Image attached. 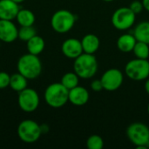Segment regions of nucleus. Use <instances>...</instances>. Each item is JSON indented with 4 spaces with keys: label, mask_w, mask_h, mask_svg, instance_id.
<instances>
[{
    "label": "nucleus",
    "mask_w": 149,
    "mask_h": 149,
    "mask_svg": "<svg viewBox=\"0 0 149 149\" xmlns=\"http://www.w3.org/2000/svg\"><path fill=\"white\" fill-rule=\"evenodd\" d=\"M17 72L27 79H35L42 72V63L38 55L27 53L21 56L17 64Z\"/></svg>",
    "instance_id": "f257e3e1"
},
{
    "label": "nucleus",
    "mask_w": 149,
    "mask_h": 149,
    "mask_svg": "<svg viewBox=\"0 0 149 149\" xmlns=\"http://www.w3.org/2000/svg\"><path fill=\"white\" fill-rule=\"evenodd\" d=\"M73 70L80 79L93 78L98 71V61L94 54L83 52L74 59Z\"/></svg>",
    "instance_id": "f03ea898"
},
{
    "label": "nucleus",
    "mask_w": 149,
    "mask_h": 149,
    "mask_svg": "<svg viewBox=\"0 0 149 149\" xmlns=\"http://www.w3.org/2000/svg\"><path fill=\"white\" fill-rule=\"evenodd\" d=\"M45 100L52 108H60L68 102L69 90L61 83H52L45 91Z\"/></svg>",
    "instance_id": "7ed1b4c3"
},
{
    "label": "nucleus",
    "mask_w": 149,
    "mask_h": 149,
    "mask_svg": "<svg viewBox=\"0 0 149 149\" xmlns=\"http://www.w3.org/2000/svg\"><path fill=\"white\" fill-rule=\"evenodd\" d=\"M128 140L139 149L149 148V127L141 122H134L127 128Z\"/></svg>",
    "instance_id": "20e7f679"
},
{
    "label": "nucleus",
    "mask_w": 149,
    "mask_h": 149,
    "mask_svg": "<svg viewBox=\"0 0 149 149\" xmlns=\"http://www.w3.org/2000/svg\"><path fill=\"white\" fill-rule=\"evenodd\" d=\"M76 22V16L68 10H58L51 18L52 28L58 33H66L70 31Z\"/></svg>",
    "instance_id": "39448f33"
},
{
    "label": "nucleus",
    "mask_w": 149,
    "mask_h": 149,
    "mask_svg": "<svg viewBox=\"0 0 149 149\" xmlns=\"http://www.w3.org/2000/svg\"><path fill=\"white\" fill-rule=\"evenodd\" d=\"M17 136L25 143H34L42 134V127L32 120H24L21 121L17 129Z\"/></svg>",
    "instance_id": "423d86ee"
},
{
    "label": "nucleus",
    "mask_w": 149,
    "mask_h": 149,
    "mask_svg": "<svg viewBox=\"0 0 149 149\" xmlns=\"http://www.w3.org/2000/svg\"><path fill=\"white\" fill-rule=\"evenodd\" d=\"M125 73L130 79L134 81L147 79L149 77V61L137 58L128 61L125 66Z\"/></svg>",
    "instance_id": "0eeeda50"
},
{
    "label": "nucleus",
    "mask_w": 149,
    "mask_h": 149,
    "mask_svg": "<svg viewBox=\"0 0 149 149\" xmlns=\"http://www.w3.org/2000/svg\"><path fill=\"white\" fill-rule=\"evenodd\" d=\"M136 14L129 7L118 8L112 15V24L119 31L130 29L135 23Z\"/></svg>",
    "instance_id": "6e6552de"
},
{
    "label": "nucleus",
    "mask_w": 149,
    "mask_h": 149,
    "mask_svg": "<svg viewBox=\"0 0 149 149\" xmlns=\"http://www.w3.org/2000/svg\"><path fill=\"white\" fill-rule=\"evenodd\" d=\"M17 103L21 110L25 113H31L37 110L39 105V96L37 91L32 88H25L18 93Z\"/></svg>",
    "instance_id": "1a4fd4ad"
},
{
    "label": "nucleus",
    "mask_w": 149,
    "mask_h": 149,
    "mask_svg": "<svg viewBox=\"0 0 149 149\" xmlns=\"http://www.w3.org/2000/svg\"><path fill=\"white\" fill-rule=\"evenodd\" d=\"M100 80L102 82L104 90L113 92L118 90L122 86L124 76L120 70L117 68H110L104 72Z\"/></svg>",
    "instance_id": "9d476101"
},
{
    "label": "nucleus",
    "mask_w": 149,
    "mask_h": 149,
    "mask_svg": "<svg viewBox=\"0 0 149 149\" xmlns=\"http://www.w3.org/2000/svg\"><path fill=\"white\" fill-rule=\"evenodd\" d=\"M18 37V29L12 20L0 19V40L4 43H11Z\"/></svg>",
    "instance_id": "9b49d317"
},
{
    "label": "nucleus",
    "mask_w": 149,
    "mask_h": 149,
    "mask_svg": "<svg viewBox=\"0 0 149 149\" xmlns=\"http://www.w3.org/2000/svg\"><path fill=\"white\" fill-rule=\"evenodd\" d=\"M61 51L66 58L73 59H75L84 52L81 41L74 38L65 39L62 44Z\"/></svg>",
    "instance_id": "f8f14e48"
},
{
    "label": "nucleus",
    "mask_w": 149,
    "mask_h": 149,
    "mask_svg": "<svg viewBox=\"0 0 149 149\" xmlns=\"http://www.w3.org/2000/svg\"><path fill=\"white\" fill-rule=\"evenodd\" d=\"M89 92L84 86H77L76 87L69 90L68 101L74 106L81 107L86 105L89 100Z\"/></svg>",
    "instance_id": "ddd939ff"
},
{
    "label": "nucleus",
    "mask_w": 149,
    "mask_h": 149,
    "mask_svg": "<svg viewBox=\"0 0 149 149\" xmlns=\"http://www.w3.org/2000/svg\"><path fill=\"white\" fill-rule=\"evenodd\" d=\"M19 10L18 3L13 0H0V19L13 20Z\"/></svg>",
    "instance_id": "4468645a"
},
{
    "label": "nucleus",
    "mask_w": 149,
    "mask_h": 149,
    "mask_svg": "<svg viewBox=\"0 0 149 149\" xmlns=\"http://www.w3.org/2000/svg\"><path fill=\"white\" fill-rule=\"evenodd\" d=\"M83 52L89 54H94L100 46V40L95 34L89 33L85 35L80 40Z\"/></svg>",
    "instance_id": "2eb2a0df"
},
{
    "label": "nucleus",
    "mask_w": 149,
    "mask_h": 149,
    "mask_svg": "<svg viewBox=\"0 0 149 149\" xmlns=\"http://www.w3.org/2000/svg\"><path fill=\"white\" fill-rule=\"evenodd\" d=\"M137 40L134 34H129V33H125L120 35L118 39H117V47L118 49L124 52V53H128L133 52L134 47L136 44Z\"/></svg>",
    "instance_id": "dca6fc26"
},
{
    "label": "nucleus",
    "mask_w": 149,
    "mask_h": 149,
    "mask_svg": "<svg viewBox=\"0 0 149 149\" xmlns=\"http://www.w3.org/2000/svg\"><path fill=\"white\" fill-rule=\"evenodd\" d=\"M45 46V43L44 38L38 35H35L34 37H32L30 40L27 41V45H26L28 52L38 56L44 51Z\"/></svg>",
    "instance_id": "f3484780"
},
{
    "label": "nucleus",
    "mask_w": 149,
    "mask_h": 149,
    "mask_svg": "<svg viewBox=\"0 0 149 149\" xmlns=\"http://www.w3.org/2000/svg\"><path fill=\"white\" fill-rule=\"evenodd\" d=\"M134 36L137 41L149 45V21H142L139 23L134 28Z\"/></svg>",
    "instance_id": "a211bd4d"
},
{
    "label": "nucleus",
    "mask_w": 149,
    "mask_h": 149,
    "mask_svg": "<svg viewBox=\"0 0 149 149\" xmlns=\"http://www.w3.org/2000/svg\"><path fill=\"white\" fill-rule=\"evenodd\" d=\"M16 19L20 26H31L35 23V14L28 9L19 10Z\"/></svg>",
    "instance_id": "6ab92c4d"
},
{
    "label": "nucleus",
    "mask_w": 149,
    "mask_h": 149,
    "mask_svg": "<svg viewBox=\"0 0 149 149\" xmlns=\"http://www.w3.org/2000/svg\"><path fill=\"white\" fill-rule=\"evenodd\" d=\"M27 86H28V79L21 73L17 72L10 75V87L12 90L19 93L24 89L27 88Z\"/></svg>",
    "instance_id": "aec40b11"
},
{
    "label": "nucleus",
    "mask_w": 149,
    "mask_h": 149,
    "mask_svg": "<svg viewBox=\"0 0 149 149\" xmlns=\"http://www.w3.org/2000/svg\"><path fill=\"white\" fill-rule=\"evenodd\" d=\"M79 79L80 78L77 75V73L75 72H69L63 75L60 83L64 86H65L68 90H71V89L76 87L77 86H79Z\"/></svg>",
    "instance_id": "412c9836"
},
{
    "label": "nucleus",
    "mask_w": 149,
    "mask_h": 149,
    "mask_svg": "<svg viewBox=\"0 0 149 149\" xmlns=\"http://www.w3.org/2000/svg\"><path fill=\"white\" fill-rule=\"evenodd\" d=\"M133 52L137 58L148 59L149 58V45L144 42L137 41L134 47Z\"/></svg>",
    "instance_id": "4be33fe9"
},
{
    "label": "nucleus",
    "mask_w": 149,
    "mask_h": 149,
    "mask_svg": "<svg viewBox=\"0 0 149 149\" xmlns=\"http://www.w3.org/2000/svg\"><path fill=\"white\" fill-rule=\"evenodd\" d=\"M35 35H37V32H36V30L33 27V25L21 26L20 29H18V37H17V38L21 39L22 41L27 42L28 40H30Z\"/></svg>",
    "instance_id": "5701e85b"
},
{
    "label": "nucleus",
    "mask_w": 149,
    "mask_h": 149,
    "mask_svg": "<svg viewBox=\"0 0 149 149\" xmlns=\"http://www.w3.org/2000/svg\"><path fill=\"white\" fill-rule=\"evenodd\" d=\"M86 147L88 149H102L104 148V141L100 135L93 134L88 137Z\"/></svg>",
    "instance_id": "b1692460"
},
{
    "label": "nucleus",
    "mask_w": 149,
    "mask_h": 149,
    "mask_svg": "<svg viewBox=\"0 0 149 149\" xmlns=\"http://www.w3.org/2000/svg\"><path fill=\"white\" fill-rule=\"evenodd\" d=\"M10 75L5 72H0V89H4L10 86Z\"/></svg>",
    "instance_id": "393cba45"
},
{
    "label": "nucleus",
    "mask_w": 149,
    "mask_h": 149,
    "mask_svg": "<svg viewBox=\"0 0 149 149\" xmlns=\"http://www.w3.org/2000/svg\"><path fill=\"white\" fill-rule=\"evenodd\" d=\"M129 8H130L135 14H139V13H141V12L144 10L142 2H141V1H139V0H134V1H133V2L130 3Z\"/></svg>",
    "instance_id": "a878e982"
},
{
    "label": "nucleus",
    "mask_w": 149,
    "mask_h": 149,
    "mask_svg": "<svg viewBox=\"0 0 149 149\" xmlns=\"http://www.w3.org/2000/svg\"><path fill=\"white\" fill-rule=\"evenodd\" d=\"M91 89L94 92H100L102 91L103 88V85L100 79H94L91 82Z\"/></svg>",
    "instance_id": "bb28decb"
},
{
    "label": "nucleus",
    "mask_w": 149,
    "mask_h": 149,
    "mask_svg": "<svg viewBox=\"0 0 149 149\" xmlns=\"http://www.w3.org/2000/svg\"><path fill=\"white\" fill-rule=\"evenodd\" d=\"M141 2H142V3H143L144 10L149 11V0H142Z\"/></svg>",
    "instance_id": "cd10ccee"
},
{
    "label": "nucleus",
    "mask_w": 149,
    "mask_h": 149,
    "mask_svg": "<svg viewBox=\"0 0 149 149\" xmlns=\"http://www.w3.org/2000/svg\"><path fill=\"white\" fill-rule=\"evenodd\" d=\"M144 86H145V90H146V93H148L149 95V78H148L147 79H146V82H145V85H144Z\"/></svg>",
    "instance_id": "c85d7f7f"
},
{
    "label": "nucleus",
    "mask_w": 149,
    "mask_h": 149,
    "mask_svg": "<svg viewBox=\"0 0 149 149\" xmlns=\"http://www.w3.org/2000/svg\"><path fill=\"white\" fill-rule=\"evenodd\" d=\"M13 1H14V2H16L17 3H18V4H19L20 3H23L24 0H13Z\"/></svg>",
    "instance_id": "c756f323"
},
{
    "label": "nucleus",
    "mask_w": 149,
    "mask_h": 149,
    "mask_svg": "<svg viewBox=\"0 0 149 149\" xmlns=\"http://www.w3.org/2000/svg\"><path fill=\"white\" fill-rule=\"evenodd\" d=\"M103 1H105V2H112L113 0H103Z\"/></svg>",
    "instance_id": "7c9ffc66"
},
{
    "label": "nucleus",
    "mask_w": 149,
    "mask_h": 149,
    "mask_svg": "<svg viewBox=\"0 0 149 149\" xmlns=\"http://www.w3.org/2000/svg\"><path fill=\"white\" fill-rule=\"evenodd\" d=\"M148 114H149V103H148Z\"/></svg>",
    "instance_id": "2f4dec72"
}]
</instances>
